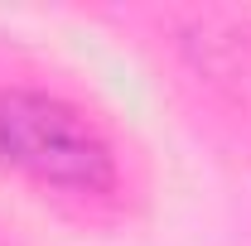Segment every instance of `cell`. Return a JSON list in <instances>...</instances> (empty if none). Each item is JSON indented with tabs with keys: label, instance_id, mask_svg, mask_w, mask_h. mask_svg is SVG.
I'll return each mask as SVG.
<instances>
[{
	"label": "cell",
	"instance_id": "obj_1",
	"mask_svg": "<svg viewBox=\"0 0 251 246\" xmlns=\"http://www.w3.org/2000/svg\"><path fill=\"white\" fill-rule=\"evenodd\" d=\"M0 159L34 184L101 193L116 179L111 145L97 135V125L49 92L10 87L0 92Z\"/></svg>",
	"mask_w": 251,
	"mask_h": 246
}]
</instances>
